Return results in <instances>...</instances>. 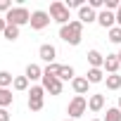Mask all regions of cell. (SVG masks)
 I'll return each instance as SVG.
<instances>
[{
    "label": "cell",
    "instance_id": "6da1fadb",
    "mask_svg": "<svg viewBox=\"0 0 121 121\" xmlns=\"http://www.w3.org/2000/svg\"><path fill=\"white\" fill-rule=\"evenodd\" d=\"M59 38L64 43H69V45H78L81 38H83V24L78 19H71L69 24L59 26Z\"/></svg>",
    "mask_w": 121,
    "mask_h": 121
},
{
    "label": "cell",
    "instance_id": "7a4b0ae2",
    "mask_svg": "<svg viewBox=\"0 0 121 121\" xmlns=\"http://www.w3.org/2000/svg\"><path fill=\"white\" fill-rule=\"evenodd\" d=\"M5 22L22 29L24 24H31V12H29L26 7H22V5H19V7H12V10L5 14Z\"/></svg>",
    "mask_w": 121,
    "mask_h": 121
},
{
    "label": "cell",
    "instance_id": "3957f363",
    "mask_svg": "<svg viewBox=\"0 0 121 121\" xmlns=\"http://www.w3.org/2000/svg\"><path fill=\"white\" fill-rule=\"evenodd\" d=\"M50 19L52 22H57L59 26H64V24H69L71 22V14H69V7L64 5V3H52L50 5Z\"/></svg>",
    "mask_w": 121,
    "mask_h": 121
},
{
    "label": "cell",
    "instance_id": "277c9868",
    "mask_svg": "<svg viewBox=\"0 0 121 121\" xmlns=\"http://www.w3.org/2000/svg\"><path fill=\"white\" fill-rule=\"evenodd\" d=\"M43 104H45V88L43 86H31V90H29V109L40 112Z\"/></svg>",
    "mask_w": 121,
    "mask_h": 121
},
{
    "label": "cell",
    "instance_id": "5b68a950",
    "mask_svg": "<svg viewBox=\"0 0 121 121\" xmlns=\"http://www.w3.org/2000/svg\"><path fill=\"white\" fill-rule=\"evenodd\" d=\"M86 109H88V100L83 97V95H76L71 102H69V107H67V114H69V119H81L83 114H86Z\"/></svg>",
    "mask_w": 121,
    "mask_h": 121
},
{
    "label": "cell",
    "instance_id": "8992f818",
    "mask_svg": "<svg viewBox=\"0 0 121 121\" xmlns=\"http://www.w3.org/2000/svg\"><path fill=\"white\" fill-rule=\"evenodd\" d=\"M50 22H52V19H50V12H45V10L31 12V29H33V31H43Z\"/></svg>",
    "mask_w": 121,
    "mask_h": 121
},
{
    "label": "cell",
    "instance_id": "52a82bcc",
    "mask_svg": "<svg viewBox=\"0 0 121 121\" xmlns=\"http://www.w3.org/2000/svg\"><path fill=\"white\" fill-rule=\"evenodd\" d=\"M43 88H45V93H50V95H62L64 83L59 81L57 76H45V74H43Z\"/></svg>",
    "mask_w": 121,
    "mask_h": 121
},
{
    "label": "cell",
    "instance_id": "ba28073f",
    "mask_svg": "<svg viewBox=\"0 0 121 121\" xmlns=\"http://www.w3.org/2000/svg\"><path fill=\"white\" fill-rule=\"evenodd\" d=\"M38 57L43 59V62L52 64V62H55V57H57V48H55V45H50V43H43V45L38 48Z\"/></svg>",
    "mask_w": 121,
    "mask_h": 121
},
{
    "label": "cell",
    "instance_id": "9c48e42d",
    "mask_svg": "<svg viewBox=\"0 0 121 121\" xmlns=\"http://www.w3.org/2000/svg\"><path fill=\"white\" fill-rule=\"evenodd\" d=\"M97 24L102 26V29H114V24H116V12H107V10H102V12H97Z\"/></svg>",
    "mask_w": 121,
    "mask_h": 121
},
{
    "label": "cell",
    "instance_id": "30bf717a",
    "mask_svg": "<svg viewBox=\"0 0 121 121\" xmlns=\"http://www.w3.org/2000/svg\"><path fill=\"white\" fill-rule=\"evenodd\" d=\"M78 22L86 26V24H93V22H97V12L93 10V7H88V5H83L81 10H78Z\"/></svg>",
    "mask_w": 121,
    "mask_h": 121
},
{
    "label": "cell",
    "instance_id": "8fae6325",
    "mask_svg": "<svg viewBox=\"0 0 121 121\" xmlns=\"http://www.w3.org/2000/svg\"><path fill=\"white\" fill-rule=\"evenodd\" d=\"M104 102H107V97H104L102 93H95V95H90V97H88V109L97 114V112H102V109H104Z\"/></svg>",
    "mask_w": 121,
    "mask_h": 121
},
{
    "label": "cell",
    "instance_id": "7c38bea8",
    "mask_svg": "<svg viewBox=\"0 0 121 121\" xmlns=\"http://www.w3.org/2000/svg\"><path fill=\"white\" fill-rule=\"evenodd\" d=\"M88 64H90V69H102L104 67V55L100 52V50H88Z\"/></svg>",
    "mask_w": 121,
    "mask_h": 121
},
{
    "label": "cell",
    "instance_id": "4fadbf2b",
    "mask_svg": "<svg viewBox=\"0 0 121 121\" xmlns=\"http://www.w3.org/2000/svg\"><path fill=\"white\" fill-rule=\"evenodd\" d=\"M119 67H121V62H119V57L116 55H107L104 57V74L109 76V74H119Z\"/></svg>",
    "mask_w": 121,
    "mask_h": 121
},
{
    "label": "cell",
    "instance_id": "5bb4252c",
    "mask_svg": "<svg viewBox=\"0 0 121 121\" xmlns=\"http://www.w3.org/2000/svg\"><path fill=\"white\" fill-rule=\"evenodd\" d=\"M71 88H74V93H76V95H86V93H88V88H90V83H88V78H86V76H76V78L71 81Z\"/></svg>",
    "mask_w": 121,
    "mask_h": 121
},
{
    "label": "cell",
    "instance_id": "9a60e30c",
    "mask_svg": "<svg viewBox=\"0 0 121 121\" xmlns=\"http://www.w3.org/2000/svg\"><path fill=\"white\" fill-rule=\"evenodd\" d=\"M24 76H26L29 81H38V78L43 81V69H40L38 64H29V67H26V71H24Z\"/></svg>",
    "mask_w": 121,
    "mask_h": 121
},
{
    "label": "cell",
    "instance_id": "2e32d148",
    "mask_svg": "<svg viewBox=\"0 0 121 121\" xmlns=\"http://www.w3.org/2000/svg\"><path fill=\"white\" fill-rule=\"evenodd\" d=\"M86 78H88L90 86H93V83H104V69H88Z\"/></svg>",
    "mask_w": 121,
    "mask_h": 121
},
{
    "label": "cell",
    "instance_id": "e0dca14e",
    "mask_svg": "<svg viewBox=\"0 0 121 121\" xmlns=\"http://www.w3.org/2000/svg\"><path fill=\"white\" fill-rule=\"evenodd\" d=\"M57 78L59 81H74L76 76H74V67H69V64H62V67H59V71H57Z\"/></svg>",
    "mask_w": 121,
    "mask_h": 121
},
{
    "label": "cell",
    "instance_id": "ac0fdd59",
    "mask_svg": "<svg viewBox=\"0 0 121 121\" xmlns=\"http://www.w3.org/2000/svg\"><path fill=\"white\" fill-rule=\"evenodd\" d=\"M12 102H14L12 90H10V88H0V107H3V109H7Z\"/></svg>",
    "mask_w": 121,
    "mask_h": 121
},
{
    "label": "cell",
    "instance_id": "d6986e66",
    "mask_svg": "<svg viewBox=\"0 0 121 121\" xmlns=\"http://www.w3.org/2000/svg\"><path fill=\"white\" fill-rule=\"evenodd\" d=\"M104 83H107V90H119L121 88V76L119 74H109V76H104Z\"/></svg>",
    "mask_w": 121,
    "mask_h": 121
},
{
    "label": "cell",
    "instance_id": "ffe728a7",
    "mask_svg": "<svg viewBox=\"0 0 121 121\" xmlns=\"http://www.w3.org/2000/svg\"><path fill=\"white\" fill-rule=\"evenodd\" d=\"M29 78L26 76H14V83H12V88L14 90H19V93H24V90H29Z\"/></svg>",
    "mask_w": 121,
    "mask_h": 121
},
{
    "label": "cell",
    "instance_id": "44dd1931",
    "mask_svg": "<svg viewBox=\"0 0 121 121\" xmlns=\"http://www.w3.org/2000/svg\"><path fill=\"white\" fill-rule=\"evenodd\" d=\"M102 121H121V109L119 107H109Z\"/></svg>",
    "mask_w": 121,
    "mask_h": 121
},
{
    "label": "cell",
    "instance_id": "7402d4cb",
    "mask_svg": "<svg viewBox=\"0 0 121 121\" xmlns=\"http://www.w3.org/2000/svg\"><path fill=\"white\" fill-rule=\"evenodd\" d=\"M3 36H5L7 40H17V38H19V26H12V24H7V29L3 31Z\"/></svg>",
    "mask_w": 121,
    "mask_h": 121
},
{
    "label": "cell",
    "instance_id": "603a6c76",
    "mask_svg": "<svg viewBox=\"0 0 121 121\" xmlns=\"http://www.w3.org/2000/svg\"><path fill=\"white\" fill-rule=\"evenodd\" d=\"M14 83V76L10 71H0V88H10Z\"/></svg>",
    "mask_w": 121,
    "mask_h": 121
},
{
    "label": "cell",
    "instance_id": "cb8c5ba5",
    "mask_svg": "<svg viewBox=\"0 0 121 121\" xmlns=\"http://www.w3.org/2000/svg\"><path fill=\"white\" fill-rule=\"evenodd\" d=\"M107 33H109V40H112V43H121V26H114V29H109Z\"/></svg>",
    "mask_w": 121,
    "mask_h": 121
},
{
    "label": "cell",
    "instance_id": "d4e9b609",
    "mask_svg": "<svg viewBox=\"0 0 121 121\" xmlns=\"http://www.w3.org/2000/svg\"><path fill=\"white\" fill-rule=\"evenodd\" d=\"M119 7H121L119 0H104V10H107V12H116Z\"/></svg>",
    "mask_w": 121,
    "mask_h": 121
},
{
    "label": "cell",
    "instance_id": "484cf974",
    "mask_svg": "<svg viewBox=\"0 0 121 121\" xmlns=\"http://www.w3.org/2000/svg\"><path fill=\"white\" fill-rule=\"evenodd\" d=\"M10 10H12V3H10V0H0V12H5V14H7Z\"/></svg>",
    "mask_w": 121,
    "mask_h": 121
},
{
    "label": "cell",
    "instance_id": "4316f807",
    "mask_svg": "<svg viewBox=\"0 0 121 121\" xmlns=\"http://www.w3.org/2000/svg\"><path fill=\"white\" fill-rule=\"evenodd\" d=\"M12 119V114L7 112V109H3V107H0V121H10Z\"/></svg>",
    "mask_w": 121,
    "mask_h": 121
},
{
    "label": "cell",
    "instance_id": "83f0119b",
    "mask_svg": "<svg viewBox=\"0 0 121 121\" xmlns=\"http://www.w3.org/2000/svg\"><path fill=\"white\" fill-rule=\"evenodd\" d=\"M5 29H7V22H5V17H0V33H3Z\"/></svg>",
    "mask_w": 121,
    "mask_h": 121
},
{
    "label": "cell",
    "instance_id": "f1b7e54d",
    "mask_svg": "<svg viewBox=\"0 0 121 121\" xmlns=\"http://www.w3.org/2000/svg\"><path fill=\"white\" fill-rule=\"evenodd\" d=\"M116 26H121V7L116 10Z\"/></svg>",
    "mask_w": 121,
    "mask_h": 121
},
{
    "label": "cell",
    "instance_id": "f546056e",
    "mask_svg": "<svg viewBox=\"0 0 121 121\" xmlns=\"http://www.w3.org/2000/svg\"><path fill=\"white\" fill-rule=\"evenodd\" d=\"M116 57H119V62H121V50H119V55H116Z\"/></svg>",
    "mask_w": 121,
    "mask_h": 121
},
{
    "label": "cell",
    "instance_id": "4dcf8cb0",
    "mask_svg": "<svg viewBox=\"0 0 121 121\" xmlns=\"http://www.w3.org/2000/svg\"><path fill=\"white\" fill-rule=\"evenodd\" d=\"M119 109H121V95H119Z\"/></svg>",
    "mask_w": 121,
    "mask_h": 121
},
{
    "label": "cell",
    "instance_id": "1f68e13d",
    "mask_svg": "<svg viewBox=\"0 0 121 121\" xmlns=\"http://www.w3.org/2000/svg\"><path fill=\"white\" fill-rule=\"evenodd\" d=\"M90 121H102V119H90Z\"/></svg>",
    "mask_w": 121,
    "mask_h": 121
},
{
    "label": "cell",
    "instance_id": "d6a6232c",
    "mask_svg": "<svg viewBox=\"0 0 121 121\" xmlns=\"http://www.w3.org/2000/svg\"><path fill=\"white\" fill-rule=\"evenodd\" d=\"M64 121H76V119H64Z\"/></svg>",
    "mask_w": 121,
    "mask_h": 121
}]
</instances>
